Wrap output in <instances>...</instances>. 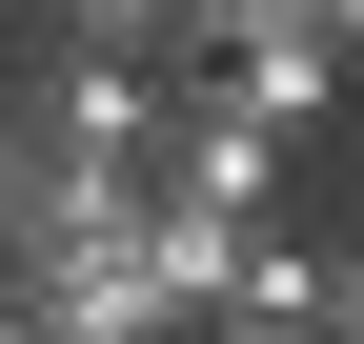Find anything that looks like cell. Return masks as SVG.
I'll return each instance as SVG.
<instances>
[{
    "label": "cell",
    "instance_id": "1",
    "mask_svg": "<svg viewBox=\"0 0 364 344\" xmlns=\"http://www.w3.org/2000/svg\"><path fill=\"white\" fill-rule=\"evenodd\" d=\"M0 122H21V162H142L162 61H122V41H41V61L0 81Z\"/></svg>",
    "mask_w": 364,
    "mask_h": 344
},
{
    "label": "cell",
    "instance_id": "2",
    "mask_svg": "<svg viewBox=\"0 0 364 344\" xmlns=\"http://www.w3.org/2000/svg\"><path fill=\"white\" fill-rule=\"evenodd\" d=\"M142 183L182 203H284V122L243 102L223 61H162V122H142Z\"/></svg>",
    "mask_w": 364,
    "mask_h": 344
},
{
    "label": "cell",
    "instance_id": "3",
    "mask_svg": "<svg viewBox=\"0 0 364 344\" xmlns=\"http://www.w3.org/2000/svg\"><path fill=\"white\" fill-rule=\"evenodd\" d=\"M122 223H142V264H162V304L203 324L223 284H243V223H263V203H182V183H142V203H122Z\"/></svg>",
    "mask_w": 364,
    "mask_h": 344
},
{
    "label": "cell",
    "instance_id": "4",
    "mask_svg": "<svg viewBox=\"0 0 364 344\" xmlns=\"http://www.w3.org/2000/svg\"><path fill=\"white\" fill-rule=\"evenodd\" d=\"M182 61H223L284 142H304V122H344V41H182Z\"/></svg>",
    "mask_w": 364,
    "mask_h": 344
},
{
    "label": "cell",
    "instance_id": "5",
    "mask_svg": "<svg viewBox=\"0 0 364 344\" xmlns=\"http://www.w3.org/2000/svg\"><path fill=\"white\" fill-rule=\"evenodd\" d=\"M243 324H324V243H284V223H243V284H223ZM203 304V324H223Z\"/></svg>",
    "mask_w": 364,
    "mask_h": 344
},
{
    "label": "cell",
    "instance_id": "6",
    "mask_svg": "<svg viewBox=\"0 0 364 344\" xmlns=\"http://www.w3.org/2000/svg\"><path fill=\"white\" fill-rule=\"evenodd\" d=\"M182 344H324V324H243V304H223V324H182Z\"/></svg>",
    "mask_w": 364,
    "mask_h": 344
},
{
    "label": "cell",
    "instance_id": "7",
    "mask_svg": "<svg viewBox=\"0 0 364 344\" xmlns=\"http://www.w3.org/2000/svg\"><path fill=\"white\" fill-rule=\"evenodd\" d=\"M324 344H364V264H324Z\"/></svg>",
    "mask_w": 364,
    "mask_h": 344
},
{
    "label": "cell",
    "instance_id": "8",
    "mask_svg": "<svg viewBox=\"0 0 364 344\" xmlns=\"http://www.w3.org/2000/svg\"><path fill=\"white\" fill-rule=\"evenodd\" d=\"M304 21H324V41H344V61H364V0H304Z\"/></svg>",
    "mask_w": 364,
    "mask_h": 344
},
{
    "label": "cell",
    "instance_id": "9",
    "mask_svg": "<svg viewBox=\"0 0 364 344\" xmlns=\"http://www.w3.org/2000/svg\"><path fill=\"white\" fill-rule=\"evenodd\" d=\"M0 183H21V122H0Z\"/></svg>",
    "mask_w": 364,
    "mask_h": 344
}]
</instances>
